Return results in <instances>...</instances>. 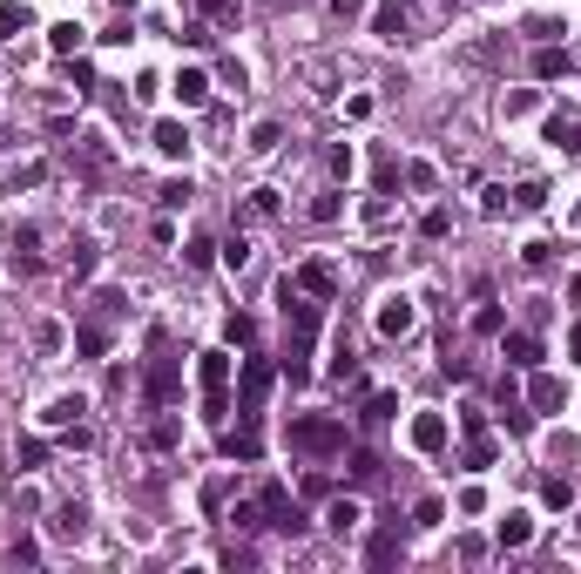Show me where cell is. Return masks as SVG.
<instances>
[{
	"label": "cell",
	"mask_w": 581,
	"mask_h": 574,
	"mask_svg": "<svg viewBox=\"0 0 581 574\" xmlns=\"http://www.w3.org/2000/svg\"><path fill=\"white\" fill-rule=\"evenodd\" d=\"M284 304V324H290V352H284V378H304L312 372V345H318V324H324V298H312V291L284 284L278 291Z\"/></svg>",
	"instance_id": "cell-1"
},
{
	"label": "cell",
	"mask_w": 581,
	"mask_h": 574,
	"mask_svg": "<svg viewBox=\"0 0 581 574\" xmlns=\"http://www.w3.org/2000/svg\"><path fill=\"white\" fill-rule=\"evenodd\" d=\"M149 352H156V358H149V372H143V399L163 412V406H176V399H183V358L169 352V332H149Z\"/></svg>",
	"instance_id": "cell-2"
},
{
	"label": "cell",
	"mask_w": 581,
	"mask_h": 574,
	"mask_svg": "<svg viewBox=\"0 0 581 574\" xmlns=\"http://www.w3.org/2000/svg\"><path fill=\"white\" fill-rule=\"evenodd\" d=\"M284 440H290V453L332 460V453H345V420H332V412H298Z\"/></svg>",
	"instance_id": "cell-3"
},
{
	"label": "cell",
	"mask_w": 581,
	"mask_h": 574,
	"mask_svg": "<svg viewBox=\"0 0 581 574\" xmlns=\"http://www.w3.org/2000/svg\"><path fill=\"white\" fill-rule=\"evenodd\" d=\"M196 386H203V420L224 426L230 420V352H203L196 358Z\"/></svg>",
	"instance_id": "cell-4"
},
{
	"label": "cell",
	"mask_w": 581,
	"mask_h": 574,
	"mask_svg": "<svg viewBox=\"0 0 581 574\" xmlns=\"http://www.w3.org/2000/svg\"><path fill=\"white\" fill-rule=\"evenodd\" d=\"M270 386H278V365L244 358V392H237V420H244V426H258V420H264V399H270Z\"/></svg>",
	"instance_id": "cell-5"
},
{
	"label": "cell",
	"mask_w": 581,
	"mask_h": 574,
	"mask_svg": "<svg viewBox=\"0 0 581 574\" xmlns=\"http://www.w3.org/2000/svg\"><path fill=\"white\" fill-rule=\"evenodd\" d=\"M258 507H264V527L290 534V541L304 534V514H298V500H290V486H284V480H264V486H258Z\"/></svg>",
	"instance_id": "cell-6"
},
{
	"label": "cell",
	"mask_w": 581,
	"mask_h": 574,
	"mask_svg": "<svg viewBox=\"0 0 581 574\" xmlns=\"http://www.w3.org/2000/svg\"><path fill=\"white\" fill-rule=\"evenodd\" d=\"M413 324H419L413 298H399V291H392V298L379 304V332H386V338H406V332H413Z\"/></svg>",
	"instance_id": "cell-7"
},
{
	"label": "cell",
	"mask_w": 581,
	"mask_h": 574,
	"mask_svg": "<svg viewBox=\"0 0 581 574\" xmlns=\"http://www.w3.org/2000/svg\"><path fill=\"white\" fill-rule=\"evenodd\" d=\"M527 406H534V412H561V406H568V386H561L555 372H534V386H527Z\"/></svg>",
	"instance_id": "cell-8"
},
{
	"label": "cell",
	"mask_w": 581,
	"mask_h": 574,
	"mask_svg": "<svg viewBox=\"0 0 581 574\" xmlns=\"http://www.w3.org/2000/svg\"><path fill=\"white\" fill-rule=\"evenodd\" d=\"M413 453H447V420L439 412H419L413 420Z\"/></svg>",
	"instance_id": "cell-9"
},
{
	"label": "cell",
	"mask_w": 581,
	"mask_h": 574,
	"mask_svg": "<svg viewBox=\"0 0 581 574\" xmlns=\"http://www.w3.org/2000/svg\"><path fill=\"white\" fill-rule=\"evenodd\" d=\"M501 352H507V365L534 372V365H541V338H534V332H507V338H501Z\"/></svg>",
	"instance_id": "cell-10"
},
{
	"label": "cell",
	"mask_w": 581,
	"mask_h": 574,
	"mask_svg": "<svg viewBox=\"0 0 581 574\" xmlns=\"http://www.w3.org/2000/svg\"><path fill=\"white\" fill-rule=\"evenodd\" d=\"M406 21H413V14H406L399 0H379V7H372V34H379V41H399Z\"/></svg>",
	"instance_id": "cell-11"
},
{
	"label": "cell",
	"mask_w": 581,
	"mask_h": 574,
	"mask_svg": "<svg viewBox=\"0 0 581 574\" xmlns=\"http://www.w3.org/2000/svg\"><path fill=\"white\" fill-rule=\"evenodd\" d=\"M81 534H89V507H81V500H61L55 507V541H81Z\"/></svg>",
	"instance_id": "cell-12"
},
{
	"label": "cell",
	"mask_w": 581,
	"mask_h": 574,
	"mask_svg": "<svg viewBox=\"0 0 581 574\" xmlns=\"http://www.w3.org/2000/svg\"><path fill=\"white\" fill-rule=\"evenodd\" d=\"M298 291H312V298H338V271L332 264H298Z\"/></svg>",
	"instance_id": "cell-13"
},
{
	"label": "cell",
	"mask_w": 581,
	"mask_h": 574,
	"mask_svg": "<svg viewBox=\"0 0 581 574\" xmlns=\"http://www.w3.org/2000/svg\"><path fill=\"white\" fill-rule=\"evenodd\" d=\"M149 143H156L169 163H183V155H190V135H183V122H156V129H149Z\"/></svg>",
	"instance_id": "cell-14"
},
{
	"label": "cell",
	"mask_w": 581,
	"mask_h": 574,
	"mask_svg": "<svg viewBox=\"0 0 581 574\" xmlns=\"http://www.w3.org/2000/svg\"><path fill=\"white\" fill-rule=\"evenodd\" d=\"M176 101L183 109H203V101H210V75H203V68H183L176 75Z\"/></svg>",
	"instance_id": "cell-15"
},
{
	"label": "cell",
	"mask_w": 581,
	"mask_h": 574,
	"mask_svg": "<svg viewBox=\"0 0 581 574\" xmlns=\"http://www.w3.org/2000/svg\"><path fill=\"white\" fill-rule=\"evenodd\" d=\"M224 453H230V460H244V466H250V460H264L258 426H237V432H224Z\"/></svg>",
	"instance_id": "cell-16"
},
{
	"label": "cell",
	"mask_w": 581,
	"mask_h": 574,
	"mask_svg": "<svg viewBox=\"0 0 581 574\" xmlns=\"http://www.w3.org/2000/svg\"><path fill=\"white\" fill-rule=\"evenodd\" d=\"M399 547H406L399 527H379V534H372V547H365V561L372 568H392V561H399Z\"/></svg>",
	"instance_id": "cell-17"
},
{
	"label": "cell",
	"mask_w": 581,
	"mask_h": 574,
	"mask_svg": "<svg viewBox=\"0 0 581 574\" xmlns=\"http://www.w3.org/2000/svg\"><path fill=\"white\" fill-rule=\"evenodd\" d=\"M358 520H365V514H358V500H352V494H338L332 507H324V527H332V534H352Z\"/></svg>",
	"instance_id": "cell-18"
},
{
	"label": "cell",
	"mask_w": 581,
	"mask_h": 574,
	"mask_svg": "<svg viewBox=\"0 0 581 574\" xmlns=\"http://www.w3.org/2000/svg\"><path fill=\"white\" fill-rule=\"evenodd\" d=\"M548 143H555L561 155H581V122H575V115H555V122H548Z\"/></svg>",
	"instance_id": "cell-19"
},
{
	"label": "cell",
	"mask_w": 581,
	"mask_h": 574,
	"mask_svg": "<svg viewBox=\"0 0 581 574\" xmlns=\"http://www.w3.org/2000/svg\"><path fill=\"white\" fill-rule=\"evenodd\" d=\"M81 41H89V27H75V21L48 27V48H55V55H81Z\"/></svg>",
	"instance_id": "cell-20"
},
{
	"label": "cell",
	"mask_w": 581,
	"mask_h": 574,
	"mask_svg": "<svg viewBox=\"0 0 581 574\" xmlns=\"http://www.w3.org/2000/svg\"><path fill=\"white\" fill-rule=\"evenodd\" d=\"M75 352H81V358H101V352H109V324H101V318H89V324L75 332Z\"/></svg>",
	"instance_id": "cell-21"
},
{
	"label": "cell",
	"mask_w": 581,
	"mask_h": 574,
	"mask_svg": "<svg viewBox=\"0 0 581 574\" xmlns=\"http://www.w3.org/2000/svg\"><path fill=\"white\" fill-rule=\"evenodd\" d=\"M541 507L568 514V507H575V480H541Z\"/></svg>",
	"instance_id": "cell-22"
},
{
	"label": "cell",
	"mask_w": 581,
	"mask_h": 574,
	"mask_svg": "<svg viewBox=\"0 0 581 574\" xmlns=\"http://www.w3.org/2000/svg\"><path fill=\"white\" fill-rule=\"evenodd\" d=\"M527 541H534V520H527V514H507L501 520V547H527Z\"/></svg>",
	"instance_id": "cell-23"
},
{
	"label": "cell",
	"mask_w": 581,
	"mask_h": 574,
	"mask_svg": "<svg viewBox=\"0 0 581 574\" xmlns=\"http://www.w3.org/2000/svg\"><path fill=\"white\" fill-rule=\"evenodd\" d=\"M379 473H386V466H379V453H372V446H352V480H358V486H372Z\"/></svg>",
	"instance_id": "cell-24"
},
{
	"label": "cell",
	"mask_w": 581,
	"mask_h": 574,
	"mask_svg": "<svg viewBox=\"0 0 581 574\" xmlns=\"http://www.w3.org/2000/svg\"><path fill=\"white\" fill-rule=\"evenodd\" d=\"M34 21V14H27V0H0V41H7V34H21Z\"/></svg>",
	"instance_id": "cell-25"
},
{
	"label": "cell",
	"mask_w": 581,
	"mask_h": 574,
	"mask_svg": "<svg viewBox=\"0 0 581 574\" xmlns=\"http://www.w3.org/2000/svg\"><path fill=\"white\" fill-rule=\"evenodd\" d=\"M392 412H399V399H392V392H372V399H365V412H358V420H365V426H386Z\"/></svg>",
	"instance_id": "cell-26"
},
{
	"label": "cell",
	"mask_w": 581,
	"mask_h": 574,
	"mask_svg": "<svg viewBox=\"0 0 581 574\" xmlns=\"http://www.w3.org/2000/svg\"><path fill=\"white\" fill-rule=\"evenodd\" d=\"M534 75H541V81L568 75V55H561V48H534Z\"/></svg>",
	"instance_id": "cell-27"
},
{
	"label": "cell",
	"mask_w": 581,
	"mask_h": 574,
	"mask_svg": "<svg viewBox=\"0 0 581 574\" xmlns=\"http://www.w3.org/2000/svg\"><path fill=\"white\" fill-rule=\"evenodd\" d=\"M230 527H237V534H258V527H264V507H258V500H237Z\"/></svg>",
	"instance_id": "cell-28"
},
{
	"label": "cell",
	"mask_w": 581,
	"mask_h": 574,
	"mask_svg": "<svg viewBox=\"0 0 581 574\" xmlns=\"http://www.w3.org/2000/svg\"><path fill=\"white\" fill-rule=\"evenodd\" d=\"M75 412H89V406H81V399H55L41 420H48V426H75Z\"/></svg>",
	"instance_id": "cell-29"
},
{
	"label": "cell",
	"mask_w": 581,
	"mask_h": 574,
	"mask_svg": "<svg viewBox=\"0 0 581 574\" xmlns=\"http://www.w3.org/2000/svg\"><path fill=\"white\" fill-rule=\"evenodd\" d=\"M224 338H230V345H258V324H250V318H244V311H230V324H224Z\"/></svg>",
	"instance_id": "cell-30"
},
{
	"label": "cell",
	"mask_w": 581,
	"mask_h": 574,
	"mask_svg": "<svg viewBox=\"0 0 581 574\" xmlns=\"http://www.w3.org/2000/svg\"><path fill=\"white\" fill-rule=\"evenodd\" d=\"M183 257H190V271H210L217 264V243L210 237H190V250H183Z\"/></svg>",
	"instance_id": "cell-31"
},
{
	"label": "cell",
	"mask_w": 581,
	"mask_h": 574,
	"mask_svg": "<svg viewBox=\"0 0 581 574\" xmlns=\"http://www.w3.org/2000/svg\"><path fill=\"white\" fill-rule=\"evenodd\" d=\"M217 257H224L230 271H244V264H250V243H244V237H230V243H217Z\"/></svg>",
	"instance_id": "cell-32"
},
{
	"label": "cell",
	"mask_w": 581,
	"mask_h": 574,
	"mask_svg": "<svg viewBox=\"0 0 581 574\" xmlns=\"http://www.w3.org/2000/svg\"><path fill=\"white\" fill-rule=\"evenodd\" d=\"M439 520H447V500H419L413 507V527H439Z\"/></svg>",
	"instance_id": "cell-33"
},
{
	"label": "cell",
	"mask_w": 581,
	"mask_h": 574,
	"mask_svg": "<svg viewBox=\"0 0 581 574\" xmlns=\"http://www.w3.org/2000/svg\"><path fill=\"white\" fill-rule=\"evenodd\" d=\"M541 203H548V189H541V183H521L514 189V210H541Z\"/></svg>",
	"instance_id": "cell-34"
},
{
	"label": "cell",
	"mask_w": 581,
	"mask_h": 574,
	"mask_svg": "<svg viewBox=\"0 0 581 574\" xmlns=\"http://www.w3.org/2000/svg\"><path fill=\"white\" fill-rule=\"evenodd\" d=\"M250 149H258V155L278 149V122H258V129H250Z\"/></svg>",
	"instance_id": "cell-35"
},
{
	"label": "cell",
	"mask_w": 581,
	"mask_h": 574,
	"mask_svg": "<svg viewBox=\"0 0 581 574\" xmlns=\"http://www.w3.org/2000/svg\"><path fill=\"white\" fill-rule=\"evenodd\" d=\"M176 440H183L176 420H156V426H149V446H176Z\"/></svg>",
	"instance_id": "cell-36"
},
{
	"label": "cell",
	"mask_w": 581,
	"mask_h": 574,
	"mask_svg": "<svg viewBox=\"0 0 581 574\" xmlns=\"http://www.w3.org/2000/svg\"><path fill=\"white\" fill-rule=\"evenodd\" d=\"M467 466H473V473H481V466H493V440H487V432L467 446Z\"/></svg>",
	"instance_id": "cell-37"
},
{
	"label": "cell",
	"mask_w": 581,
	"mask_h": 574,
	"mask_svg": "<svg viewBox=\"0 0 581 574\" xmlns=\"http://www.w3.org/2000/svg\"><path fill=\"white\" fill-rule=\"evenodd\" d=\"M203 14H210V21H237V7H244V0H196Z\"/></svg>",
	"instance_id": "cell-38"
},
{
	"label": "cell",
	"mask_w": 581,
	"mask_h": 574,
	"mask_svg": "<svg viewBox=\"0 0 581 574\" xmlns=\"http://www.w3.org/2000/svg\"><path fill=\"white\" fill-rule=\"evenodd\" d=\"M41 460H48V440H21V473H34Z\"/></svg>",
	"instance_id": "cell-39"
},
{
	"label": "cell",
	"mask_w": 581,
	"mask_h": 574,
	"mask_svg": "<svg viewBox=\"0 0 581 574\" xmlns=\"http://www.w3.org/2000/svg\"><path fill=\"white\" fill-rule=\"evenodd\" d=\"M419 230H426V237H447V230H453V217H447V210H426V217H419Z\"/></svg>",
	"instance_id": "cell-40"
},
{
	"label": "cell",
	"mask_w": 581,
	"mask_h": 574,
	"mask_svg": "<svg viewBox=\"0 0 581 574\" xmlns=\"http://www.w3.org/2000/svg\"><path fill=\"white\" fill-rule=\"evenodd\" d=\"M250 217H278V189H258V197H250Z\"/></svg>",
	"instance_id": "cell-41"
},
{
	"label": "cell",
	"mask_w": 581,
	"mask_h": 574,
	"mask_svg": "<svg viewBox=\"0 0 581 574\" xmlns=\"http://www.w3.org/2000/svg\"><path fill=\"white\" fill-rule=\"evenodd\" d=\"M473 332H481V338H501V311H493V304H487V311H481V318H473Z\"/></svg>",
	"instance_id": "cell-42"
},
{
	"label": "cell",
	"mask_w": 581,
	"mask_h": 574,
	"mask_svg": "<svg viewBox=\"0 0 581 574\" xmlns=\"http://www.w3.org/2000/svg\"><path fill=\"white\" fill-rule=\"evenodd\" d=\"M89 271H95V243H75V284H81Z\"/></svg>",
	"instance_id": "cell-43"
},
{
	"label": "cell",
	"mask_w": 581,
	"mask_h": 574,
	"mask_svg": "<svg viewBox=\"0 0 581 574\" xmlns=\"http://www.w3.org/2000/svg\"><path fill=\"white\" fill-rule=\"evenodd\" d=\"M372 7V0H332V14H338V21H352V14H365Z\"/></svg>",
	"instance_id": "cell-44"
},
{
	"label": "cell",
	"mask_w": 581,
	"mask_h": 574,
	"mask_svg": "<svg viewBox=\"0 0 581 574\" xmlns=\"http://www.w3.org/2000/svg\"><path fill=\"white\" fill-rule=\"evenodd\" d=\"M568 345H575V358H581V324H575V332H568Z\"/></svg>",
	"instance_id": "cell-45"
},
{
	"label": "cell",
	"mask_w": 581,
	"mask_h": 574,
	"mask_svg": "<svg viewBox=\"0 0 581 574\" xmlns=\"http://www.w3.org/2000/svg\"><path fill=\"white\" fill-rule=\"evenodd\" d=\"M115 7H122V14H129V7H135V0H115Z\"/></svg>",
	"instance_id": "cell-46"
},
{
	"label": "cell",
	"mask_w": 581,
	"mask_h": 574,
	"mask_svg": "<svg viewBox=\"0 0 581 574\" xmlns=\"http://www.w3.org/2000/svg\"><path fill=\"white\" fill-rule=\"evenodd\" d=\"M575 223H581V210H575Z\"/></svg>",
	"instance_id": "cell-47"
}]
</instances>
